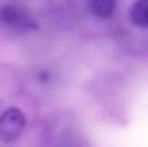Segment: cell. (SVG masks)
<instances>
[{
    "label": "cell",
    "mask_w": 148,
    "mask_h": 147,
    "mask_svg": "<svg viewBox=\"0 0 148 147\" xmlns=\"http://www.w3.org/2000/svg\"><path fill=\"white\" fill-rule=\"evenodd\" d=\"M130 18L134 25L148 27V0H136L130 10Z\"/></svg>",
    "instance_id": "2"
},
{
    "label": "cell",
    "mask_w": 148,
    "mask_h": 147,
    "mask_svg": "<svg viewBox=\"0 0 148 147\" xmlns=\"http://www.w3.org/2000/svg\"><path fill=\"white\" fill-rule=\"evenodd\" d=\"M0 107H1V100H0Z\"/></svg>",
    "instance_id": "5"
},
{
    "label": "cell",
    "mask_w": 148,
    "mask_h": 147,
    "mask_svg": "<svg viewBox=\"0 0 148 147\" xmlns=\"http://www.w3.org/2000/svg\"><path fill=\"white\" fill-rule=\"evenodd\" d=\"M20 20L21 16L17 8L12 5H4L0 8V22L5 25H16L20 22Z\"/></svg>",
    "instance_id": "4"
},
{
    "label": "cell",
    "mask_w": 148,
    "mask_h": 147,
    "mask_svg": "<svg viewBox=\"0 0 148 147\" xmlns=\"http://www.w3.org/2000/svg\"><path fill=\"white\" fill-rule=\"evenodd\" d=\"M116 7V0H92L91 10L99 17H109L112 16Z\"/></svg>",
    "instance_id": "3"
},
{
    "label": "cell",
    "mask_w": 148,
    "mask_h": 147,
    "mask_svg": "<svg viewBox=\"0 0 148 147\" xmlns=\"http://www.w3.org/2000/svg\"><path fill=\"white\" fill-rule=\"evenodd\" d=\"M26 125L25 115L18 108H8L0 115V141L4 143L14 142Z\"/></svg>",
    "instance_id": "1"
}]
</instances>
